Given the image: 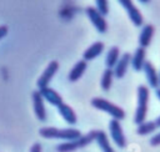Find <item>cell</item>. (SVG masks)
Instances as JSON below:
<instances>
[{"mask_svg": "<svg viewBox=\"0 0 160 152\" xmlns=\"http://www.w3.org/2000/svg\"><path fill=\"white\" fill-rule=\"evenodd\" d=\"M91 106L95 107L96 110H100V111L109 113L110 116H112L114 120L119 121V120H122L125 117V111L121 107L111 103L110 101H108L102 97H94L91 100Z\"/></svg>", "mask_w": 160, "mask_h": 152, "instance_id": "4", "label": "cell"}, {"mask_svg": "<svg viewBox=\"0 0 160 152\" xmlns=\"http://www.w3.org/2000/svg\"><path fill=\"white\" fill-rule=\"evenodd\" d=\"M156 130V126L154 123V121H145L142 123H140L136 128V133L140 136H146L151 132H154Z\"/></svg>", "mask_w": 160, "mask_h": 152, "instance_id": "20", "label": "cell"}, {"mask_svg": "<svg viewBox=\"0 0 160 152\" xmlns=\"http://www.w3.org/2000/svg\"><path fill=\"white\" fill-rule=\"evenodd\" d=\"M119 55H120V51H119V49H118L116 46L111 47V49L108 51L106 59H105V64H106V67H108V69L111 70V69L115 67V65H116L118 61H119Z\"/></svg>", "mask_w": 160, "mask_h": 152, "instance_id": "19", "label": "cell"}, {"mask_svg": "<svg viewBox=\"0 0 160 152\" xmlns=\"http://www.w3.org/2000/svg\"><path fill=\"white\" fill-rule=\"evenodd\" d=\"M154 31H155V29H154V26L151 24H148V25H145L142 27V30H141V32L139 35V45H140V47L145 49V47H148L150 45L152 35H154Z\"/></svg>", "mask_w": 160, "mask_h": 152, "instance_id": "13", "label": "cell"}, {"mask_svg": "<svg viewBox=\"0 0 160 152\" xmlns=\"http://www.w3.org/2000/svg\"><path fill=\"white\" fill-rule=\"evenodd\" d=\"M145 56H146V51L145 49L142 47H138L134 52V55L131 56V65H132V69L135 71H141L142 70V66L145 64Z\"/></svg>", "mask_w": 160, "mask_h": 152, "instance_id": "14", "label": "cell"}, {"mask_svg": "<svg viewBox=\"0 0 160 152\" xmlns=\"http://www.w3.org/2000/svg\"><path fill=\"white\" fill-rule=\"evenodd\" d=\"M159 85H160V74H159Z\"/></svg>", "mask_w": 160, "mask_h": 152, "instance_id": "28", "label": "cell"}, {"mask_svg": "<svg viewBox=\"0 0 160 152\" xmlns=\"http://www.w3.org/2000/svg\"><path fill=\"white\" fill-rule=\"evenodd\" d=\"M142 70H144V74H145V77L148 80L149 86L156 90L159 87V74L156 72L154 65L149 61H145V64L142 66Z\"/></svg>", "mask_w": 160, "mask_h": 152, "instance_id": "10", "label": "cell"}, {"mask_svg": "<svg viewBox=\"0 0 160 152\" xmlns=\"http://www.w3.org/2000/svg\"><path fill=\"white\" fill-rule=\"evenodd\" d=\"M58 110H59V113L61 115V117L69 123V125H74L76 123V115L74 112V110L66 105V103H61L60 106H58Z\"/></svg>", "mask_w": 160, "mask_h": 152, "instance_id": "17", "label": "cell"}, {"mask_svg": "<svg viewBox=\"0 0 160 152\" xmlns=\"http://www.w3.org/2000/svg\"><path fill=\"white\" fill-rule=\"evenodd\" d=\"M104 50V44L101 41H96L92 45H90L82 54L84 61H89V60H94L95 57H98Z\"/></svg>", "mask_w": 160, "mask_h": 152, "instance_id": "15", "label": "cell"}, {"mask_svg": "<svg viewBox=\"0 0 160 152\" xmlns=\"http://www.w3.org/2000/svg\"><path fill=\"white\" fill-rule=\"evenodd\" d=\"M8 26L6 25H1L0 26V40L4 37V36H6V34H8Z\"/></svg>", "mask_w": 160, "mask_h": 152, "instance_id": "24", "label": "cell"}, {"mask_svg": "<svg viewBox=\"0 0 160 152\" xmlns=\"http://www.w3.org/2000/svg\"><path fill=\"white\" fill-rule=\"evenodd\" d=\"M154 123H155L156 128H160V116H159L158 118H155V120H154Z\"/></svg>", "mask_w": 160, "mask_h": 152, "instance_id": "26", "label": "cell"}, {"mask_svg": "<svg viewBox=\"0 0 160 152\" xmlns=\"http://www.w3.org/2000/svg\"><path fill=\"white\" fill-rule=\"evenodd\" d=\"M86 15H88V17L90 19L91 24H92V25L95 26V29L98 30V32H100V34L106 32V30H108V24H106L104 16H102L95 7H92V6L86 7Z\"/></svg>", "mask_w": 160, "mask_h": 152, "instance_id": "5", "label": "cell"}, {"mask_svg": "<svg viewBox=\"0 0 160 152\" xmlns=\"http://www.w3.org/2000/svg\"><path fill=\"white\" fill-rule=\"evenodd\" d=\"M30 152H41V145L40 143H34L30 148Z\"/></svg>", "mask_w": 160, "mask_h": 152, "instance_id": "25", "label": "cell"}, {"mask_svg": "<svg viewBox=\"0 0 160 152\" xmlns=\"http://www.w3.org/2000/svg\"><path fill=\"white\" fill-rule=\"evenodd\" d=\"M95 4H96V10L105 17L109 12V2L106 0H98Z\"/></svg>", "mask_w": 160, "mask_h": 152, "instance_id": "22", "label": "cell"}, {"mask_svg": "<svg viewBox=\"0 0 160 152\" xmlns=\"http://www.w3.org/2000/svg\"><path fill=\"white\" fill-rule=\"evenodd\" d=\"M86 67H88L86 61H84V60L78 61V62L72 66V69L70 70V72H69V80H70L71 82L78 81V80L84 75V72H85Z\"/></svg>", "mask_w": 160, "mask_h": 152, "instance_id": "16", "label": "cell"}, {"mask_svg": "<svg viewBox=\"0 0 160 152\" xmlns=\"http://www.w3.org/2000/svg\"><path fill=\"white\" fill-rule=\"evenodd\" d=\"M112 77H114L112 70L106 69V70L102 72L100 85H101V88H102L104 91H109V88H110V86H111V83H112Z\"/></svg>", "mask_w": 160, "mask_h": 152, "instance_id": "21", "label": "cell"}, {"mask_svg": "<svg viewBox=\"0 0 160 152\" xmlns=\"http://www.w3.org/2000/svg\"><path fill=\"white\" fill-rule=\"evenodd\" d=\"M109 130H110V135H111V138L115 142V145L120 148H124L126 146V140H125V135L122 132L120 122L118 120L112 118L109 122Z\"/></svg>", "mask_w": 160, "mask_h": 152, "instance_id": "7", "label": "cell"}, {"mask_svg": "<svg viewBox=\"0 0 160 152\" xmlns=\"http://www.w3.org/2000/svg\"><path fill=\"white\" fill-rule=\"evenodd\" d=\"M130 61H131V55H130L129 52H125L121 57H119V61H118V64L115 65V69H114V71H112V74H114V76H115L116 78H121V77L125 76Z\"/></svg>", "mask_w": 160, "mask_h": 152, "instance_id": "11", "label": "cell"}, {"mask_svg": "<svg viewBox=\"0 0 160 152\" xmlns=\"http://www.w3.org/2000/svg\"><path fill=\"white\" fill-rule=\"evenodd\" d=\"M155 93H156V96H158V98L160 100V87H158V88L155 90Z\"/></svg>", "mask_w": 160, "mask_h": 152, "instance_id": "27", "label": "cell"}, {"mask_svg": "<svg viewBox=\"0 0 160 152\" xmlns=\"http://www.w3.org/2000/svg\"><path fill=\"white\" fill-rule=\"evenodd\" d=\"M150 145H151L152 147L160 146V132H159V133H156L155 136H152V137L150 138Z\"/></svg>", "mask_w": 160, "mask_h": 152, "instance_id": "23", "label": "cell"}, {"mask_svg": "<svg viewBox=\"0 0 160 152\" xmlns=\"http://www.w3.org/2000/svg\"><path fill=\"white\" fill-rule=\"evenodd\" d=\"M121 6L125 9V11L128 12L129 19L131 20V22L135 26H141L142 25V15L140 14V11L136 9V6L130 1V0H121L120 1Z\"/></svg>", "mask_w": 160, "mask_h": 152, "instance_id": "8", "label": "cell"}, {"mask_svg": "<svg viewBox=\"0 0 160 152\" xmlns=\"http://www.w3.org/2000/svg\"><path fill=\"white\" fill-rule=\"evenodd\" d=\"M95 138H96V131H90L85 136L81 135V137L75 141H68L58 145L55 150L56 152H74L79 148H84L85 146L90 145L92 141H95Z\"/></svg>", "mask_w": 160, "mask_h": 152, "instance_id": "3", "label": "cell"}, {"mask_svg": "<svg viewBox=\"0 0 160 152\" xmlns=\"http://www.w3.org/2000/svg\"><path fill=\"white\" fill-rule=\"evenodd\" d=\"M148 102H149V88L144 85H140L138 88V106L134 115V122L138 126L145 122L148 115Z\"/></svg>", "mask_w": 160, "mask_h": 152, "instance_id": "2", "label": "cell"}, {"mask_svg": "<svg viewBox=\"0 0 160 152\" xmlns=\"http://www.w3.org/2000/svg\"><path fill=\"white\" fill-rule=\"evenodd\" d=\"M31 97H32V107H34V112H35L36 118L39 121H45L46 120V111H45L44 100L39 92V90L34 91Z\"/></svg>", "mask_w": 160, "mask_h": 152, "instance_id": "9", "label": "cell"}, {"mask_svg": "<svg viewBox=\"0 0 160 152\" xmlns=\"http://www.w3.org/2000/svg\"><path fill=\"white\" fill-rule=\"evenodd\" d=\"M39 92H40L42 100L45 98L49 103H51V105H54V106H56V107L60 106V105L62 103V98H61V96H60L55 90L50 88L49 86H48V87L39 88Z\"/></svg>", "mask_w": 160, "mask_h": 152, "instance_id": "12", "label": "cell"}, {"mask_svg": "<svg viewBox=\"0 0 160 152\" xmlns=\"http://www.w3.org/2000/svg\"><path fill=\"white\" fill-rule=\"evenodd\" d=\"M59 70V62L58 61H50L49 65L45 67L44 72L41 74V76L38 78L36 81V85L39 88H42V87H48L51 78L54 77V75L58 72Z\"/></svg>", "mask_w": 160, "mask_h": 152, "instance_id": "6", "label": "cell"}, {"mask_svg": "<svg viewBox=\"0 0 160 152\" xmlns=\"http://www.w3.org/2000/svg\"><path fill=\"white\" fill-rule=\"evenodd\" d=\"M39 135L44 138H56V140H66L75 141L81 137V132L75 128H56V127H41L39 130Z\"/></svg>", "mask_w": 160, "mask_h": 152, "instance_id": "1", "label": "cell"}, {"mask_svg": "<svg viewBox=\"0 0 160 152\" xmlns=\"http://www.w3.org/2000/svg\"><path fill=\"white\" fill-rule=\"evenodd\" d=\"M95 141L98 142L99 147L101 148L102 152H115L112 148H111V145L109 142V138L106 136V133L104 131H96V138Z\"/></svg>", "mask_w": 160, "mask_h": 152, "instance_id": "18", "label": "cell"}]
</instances>
